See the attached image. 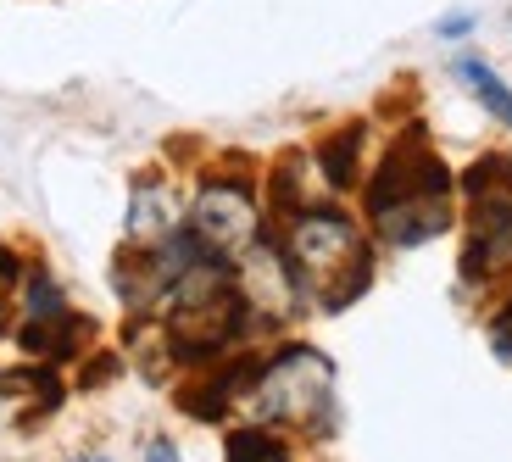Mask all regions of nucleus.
Listing matches in <instances>:
<instances>
[{
    "instance_id": "1",
    "label": "nucleus",
    "mask_w": 512,
    "mask_h": 462,
    "mask_svg": "<svg viewBox=\"0 0 512 462\" xmlns=\"http://www.w3.org/2000/svg\"><path fill=\"white\" fill-rule=\"evenodd\" d=\"M279 245H284V257L295 262L301 284H307V301H318L323 312H340L357 296H368L373 245L362 234V223L346 218L340 206L312 201L301 212H290L279 229Z\"/></svg>"
},
{
    "instance_id": "2",
    "label": "nucleus",
    "mask_w": 512,
    "mask_h": 462,
    "mask_svg": "<svg viewBox=\"0 0 512 462\" xmlns=\"http://www.w3.org/2000/svg\"><path fill=\"white\" fill-rule=\"evenodd\" d=\"M240 407L251 412V424L268 429H307L323 435L334 424V368L323 351L312 346H279L268 357H256V373L245 385Z\"/></svg>"
},
{
    "instance_id": "3",
    "label": "nucleus",
    "mask_w": 512,
    "mask_h": 462,
    "mask_svg": "<svg viewBox=\"0 0 512 462\" xmlns=\"http://www.w3.org/2000/svg\"><path fill=\"white\" fill-rule=\"evenodd\" d=\"M184 229L212 251V257H245L268 223H262V195L251 179H234V173H212V179L195 184L190 206H184Z\"/></svg>"
},
{
    "instance_id": "4",
    "label": "nucleus",
    "mask_w": 512,
    "mask_h": 462,
    "mask_svg": "<svg viewBox=\"0 0 512 462\" xmlns=\"http://www.w3.org/2000/svg\"><path fill=\"white\" fill-rule=\"evenodd\" d=\"M234 290H240L256 329H279L307 307V284H301L295 262L284 257L279 234H262L245 257H234Z\"/></svg>"
},
{
    "instance_id": "5",
    "label": "nucleus",
    "mask_w": 512,
    "mask_h": 462,
    "mask_svg": "<svg viewBox=\"0 0 512 462\" xmlns=\"http://www.w3.org/2000/svg\"><path fill=\"white\" fill-rule=\"evenodd\" d=\"M501 268H512V195L496 201H474L468 212V245H462V279H496Z\"/></svg>"
},
{
    "instance_id": "6",
    "label": "nucleus",
    "mask_w": 512,
    "mask_h": 462,
    "mask_svg": "<svg viewBox=\"0 0 512 462\" xmlns=\"http://www.w3.org/2000/svg\"><path fill=\"white\" fill-rule=\"evenodd\" d=\"M368 223L384 245L412 251V245H429L435 234L451 229V195H412V201H396V206H384V212H373Z\"/></svg>"
},
{
    "instance_id": "7",
    "label": "nucleus",
    "mask_w": 512,
    "mask_h": 462,
    "mask_svg": "<svg viewBox=\"0 0 512 462\" xmlns=\"http://www.w3.org/2000/svg\"><path fill=\"white\" fill-rule=\"evenodd\" d=\"M184 229V206L162 179H134L128 195V245H162L167 234Z\"/></svg>"
},
{
    "instance_id": "8",
    "label": "nucleus",
    "mask_w": 512,
    "mask_h": 462,
    "mask_svg": "<svg viewBox=\"0 0 512 462\" xmlns=\"http://www.w3.org/2000/svg\"><path fill=\"white\" fill-rule=\"evenodd\" d=\"M362 151H368V129L362 123H346V129L323 134L318 145H312V167H318L323 190L346 195L362 184Z\"/></svg>"
},
{
    "instance_id": "9",
    "label": "nucleus",
    "mask_w": 512,
    "mask_h": 462,
    "mask_svg": "<svg viewBox=\"0 0 512 462\" xmlns=\"http://www.w3.org/2000/svg\"><path fill=\"white\" fill-rule=\"evenodd\" d=\"M90 334H95L90 318L67 312V318H51V323H17V346L34 362H73Z\"/></svg>"
},
{
    "instance_id": "10",
    "label": "nucleus",
    "mask_w": 512,
    "mask_h": 462,
    "mask_svg": "<svg viewBox=\"0 0 512 462\" xmlns=\"http://www.w3.org/2000/svg\"><path fill=\"white\" fill-rule=\"evenodd\" d=\"M451 73H457L462 84L474 90V101L485 106L490 117H496L501 129H512V84L485 62V56H457V62H451Z\"/></svg>"
},
{
    "instance_id": "11",
    "label": "nucleus",
    "mask_w": 512,
    "mask_h": 462,
    "mask_svg": "<svg viewBox=\"0 0 512 462\" xmlns=\"http://www.w3.org/2000/svg\"><path fill=\"white\" fill-rule=\"evenodd\" d=\"M67 296L62 284L51 279L45 268H28L23 284H17V323H51V318H67Z\"/></svg>"
},
{
    "instance_id": "12",
    "label": "nucleus",
    "mask_w": 512,
    "mask_h": 462,
    "mask_svg": "<svg viewBox=\"0 0 512 462\" xmlns=\"http://www.w3.org/2000/svg\"><path fill=\"white\" fill-rule=\"evenodd\" d=\"M462 195H468V201H496V195H512V162H507V156H479V162L462 173Z\"/></svg>"
},
{
    "instance_id": "13",
    "label": "nucleus",
    "mask_w": 512,
    "mask_h": 462,
    "mask_svg": "<svg viewBox=\"0 0 512 462\" xmlns=\"http://www.w3.org/2000/svg\"><path fill=\"white\" fill-rule=\"evenodd\" d=\"M23 273H28V262L17 257L12 245H0V307H6V301H17V284H23Z\"/></svg>"
},
{
    "instance_id": "14",
    "label": "nucleus",
    "mask_w": 512,
    "mask_h": 462,
    "mask_svg": "<svg viewBox=\"0 0 512 462\" xmlns=\"http://www.w3.org/2000/svg\"><path fill=\"white\" fill-rule=\"evenodd\" d=\"M474 28H479V17H474V12H446V17L435 23V34H440V39H468Z\"/></svg>"
},
{
    "instance_id": "15",
    "label": "nucleus",
    "mask_w": 512,
    "mask_h": 462,
    "mask_svg": "<svg viewBox=\"0 0 512 462\" xmlns=\"http://www.w3.org/2000/svg\"><path fill=\"white\" fill-rule=\"evenodd\" d=\"M145 462H184V457H179V446H173L167 435H156L151 446H145Z\"/></svg>"
},
{
    "instance_id": "16",
    "label": "nucleus",
    "mask_w": 512,
    "mask_h": 462,
    "mask_svg": "<svg viewBox=\"0 0 512 462\" xmlns=\"http://www.w3.org/2000/svg\"><path fill=\"white\" fill-rule=\"evenodd\" d=\"M67 462H112L106 451H78V457H67Z\"/></svg>"
},
{
    "instance_id": "17",
    "label": "nucleus",
    "mask_w": 512,
    "mask_h": 462,
    "mask_svg": "<svg viewBox=\"0 0 512 462\" xmlns=\"http://www.w3.org/2000/svg\"><path fill=\"white\" fill-rule=\"evenodd\" d=\"M256 462H290V451L279 446V451H268V457H256Z\"/></svg>"
},
{
    "instance_id": "18",
    "label": "nucleus",
    "mask_w": 512,
    "mask_h": 462,
    "mask_svg": "<svg viewBox=\"0 0 512 462\" xmlns=\"http://www.w3.org/2000/svg\"><path fill=\"white\" fill-rule=\"evenodd\" d=\"M501 318H507V323H512V296H507V307H501Z\"/></svg>"
}]
</instances>
